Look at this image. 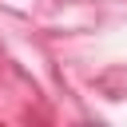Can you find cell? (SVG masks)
<instances>
[{
  "instance_id": "1",
  "label": "cell",
  "mask_w": 127,
  "mask_h": 127,
  "mask_svg": "<svg viewBox=\"0 0 127 127\" xmlns=\"http://www.w3.org/2000/svg\"><path fill=\"white\" fill-rule=\"evenodd\" d=\"M83 127H103V123H83Z\"/></svg>"
}]
</instances>
